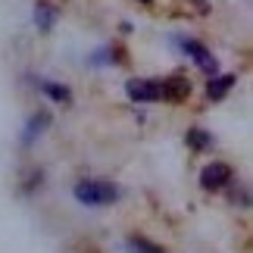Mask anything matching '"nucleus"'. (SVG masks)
<instances>
[{"instance_id":"nucleus-11","label":"nucleus","mask_w":253,"mask_h":253,"mask_svg":"<svg viewBox=\"0 0 253 253\" xmlns=\"http://www.w3.org/2000/svg\"><path fill=\"white\" fill-rule=\"evenodd\" d=\"M128 247H131V250H138V253H163L157 244H150V241H144V238H131V241H128Z\"/></svg>"},{"instance_id":"nucleus-1","label":"nucleus","mask_w":253,"mask_h":253,"mask_svg":"<svg viewBox=\"0 0 253 253\" xmlns=\"http://www.w3.org/2000/svg\"><path fill=\"white\" fill-rule=\"evenodd\" d=\"M75 200L82 203V207H103V203H113L119 197V191H116V184L103 181V178H84L72 188Z\"/></svg>"},{"instance_id":"nucleus-4","label":"nucleus","mask_w":253,"mask_h":253,"mask_svg":"<svg viewBox=\"0 0 253 253\" xmlns=\"http://www.w3.org/2000/svg\"><path fill=\"white\" fill-rule=\"evenodd\" d=\"M181 47H184V53H188L191 60L197 63V66H200V69L207 72V75H216V72H219L216 56H212V53H210V50H207V47H203L200 41H181Z\"/></svg>"},{"instance_id":"nucleus-3","label":"nucleus","mask_w":253,"mask_h":253,"mask_svg":"<svg viewBox=\"0 0 253 253\" xmlns=\"http://www.w3.org/2000/svg\"><path fill=\"white\" fill-rule=\"evenodd\" d=\"M228 181H235V172H231L228 163H210V166L200 172V188L203 191H222Z\"/></svg>"},{"instance_id":"nucleus-5","label":"nucleus","mask_w":253,"mask_h":253,"mask_svg":"<svg viewBox=\"0 0 253 253\" xmlns=\"http://www.w3.org/2000/svg\"><path fill=\"white\" fill-rule=\"evenodd\" d=\"M163 100H172V103H181L184 97L191 94V82L181 79V75H172V79H163Z\"/></svg>"},{"instance_id":"nucleus-8","label":"nucleus","mask_w":253,"mask_h":253,"mask_svg":"<svg viewBox=\"0 0 253 253\" xmlns=\"http://www.w3.org/2000/svg\"><path fill=\"white\" fill-rule=\"evenodd\" d=\"M41 91L50 97V100H56V103H72V94H69V87H63V84H53V82H41L38 84Z\"/></svg>"},{"instance_id":"nucleus-7","label":"nucleus","mask_w":253,"mask_h":253,"mask_svg":"<svg viewBox=\"0 0 253 253\" xmlns=\"http://www.w3.org/2000/svg\"><path fill=\"white\" fill-rule=\"evenodd\" d=\"M35 22H38V28H41V32H50L53 22H56V9H53L50 3H38V9H35Z\"/></svg>"},{"instance_id":"nucleus-2","label":"nucleus","mask_w":253,"mask_h":253,"mask_svg":"<svg viewBox=\"0 0 253 253\" xmlns=\"http://www.w3.org/2000/svg\"><path fill=\"white\" fill-rule=\"evenodd\" d=\"M125 94L134 103H157L163 100V84L157 79H131V82H125Z\"/></svg>"},{"instance_id":"nucleus-12","label":"nucleus","mask_w":253,"mask_h":253,"mask_svg":"<svg viewBox=\"0 0 253 253\" xmlns=\"http://www.w3.org/2000/svg\"><path fill=\"white\" fill-rule=\"evenodd\" d=\"M141 3H153V0H141Z\"/></svg>"},{"instance_id":"nucleus-6","label":"nucleus","mask_w":253,"mask_h":253,"mask_svg":"<svg viewBox=\"0 0 253 253\" xmlns=\"http://www.w3.org/2000/svg\"><path fill=\"white\" fill-rule=\"evenodd\" d=\"M235 82H238L235 75H212L210 84H207V94L212 97V100H219V97H225L231 91V84H235Z\"/></svg>"},{"instance_id":"nucleus-10","label":"nucleus","mask_w":253,"mask_h":253,"mask_svg":"<svg viewBox=\"0 0 253 253\" xmlns=\"http://www.w3.org/2000/svg\"><path fill=\"white\" fill-rule=\"evenodd\" d=\"M188 144H191L194 150H207L210 147V134L203 131V128H191L188 131Z\"/></svg>"},{"instance_id":"nucleus-9","label":"nucleus","mask_w":253,"mask_h":253,"mask_svg":"<svg viewBox=\"0 0 253 253\" xmlns=\"http://www.w3.org/2000/svg\"><path fill=\"white\" fill-rule=\"evenodd\" d=\"M50 122V116L47 113H41V116H32V119H28V125H25V134H22V144H32L38 134H41V128L44 125Z\"/></svg>"}]
</instances>
